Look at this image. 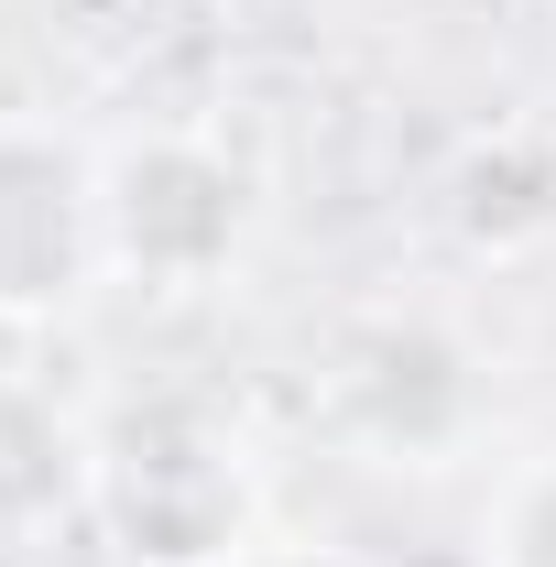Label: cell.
I'll use <instances>...</instances> for the list:
<instances>
[{
    "instance_id": "6da1fadb",
    "label": "cell",
    "mask_w": 556,
    "mask_h": 567,
    "mask_svg": "<svg viewBox=\"0 0 556 567\" xmlns=\"http://www.w3.org/2000/svg\"><path fill=\"white\" fill-rule=\"evenodd\" d=\"M87 524L121 567H240L262 557V458L197 393H142L87 425Z\"/></svg>"
},
{
    "instance_id": "7a4b0ae2",
    "label": "cell",
    "mask_w": 556,
    "mask_h": 567,
    "mask_svg": "<svg viewBox=\"0 0 556 567\" xmlns=\"http://www.w3.org/2000/svg\"><path fill=\"white\" fill-rule=\"evenodd\" d=\"M251 164L218 132H121L99 153V240H110V284L132 295H208L240 274L251 251Z\"/></svg>"
},
{
    "instance_id": "3957f363",
    "label": "cell",
    "mask_w": 556,
    "mask_h": 567,
    "mask_svg": "<svg viewBox=\"0 0 556 567\" xmlns=\"http://www.w3.org/2000/svg\"><path fill=\"white\" fill-rule=\"evenodd\" d=\"M87 284H110L99 153L44 121H0V328L66 317Z\"/></svg>"
},
{
    "instance_id": "277c9868",
    "label": "cell",
    "mask_w": 556,
    "mask_h": 567,
    "mask_svg": "<svg viewBox=\"0 0 556 567\" xmlns=\"http://www.w3.org/2000/svg\"><path fill=\"white\" fill-rule=\"evenodd\" d=\"M339 425L382 458H436L470 425V360L447 328L425 317H382L360 328V350L339 360Z\"/></svg>"
},
{
    "instance_id": "5b68a950",
    "label": "cell",
    "mask_w": 556,
    "mask_h": 567,
    "mask_svg": "<svg viewBox=\"0 0 556 567\" xmlns=\"http://www.w3.org/2000/svg\"><path fill=\"white\" fill-rule=\"evenodd\" d=\"M55 513H87V436L0 371V546H33Z\"/></svg>"
},
{
    "instance_id": "8992f818",
    "label": "cell",
    "mask_w": 556,
    "mask_h": 567,
    "mask_svg": "<svg viewBox=\"0 0 556 567\" xmlns=\"http://www.w3.org/2000/svg\"><path fill=\"white\" fill-rule=\"evenodd\" d=\"M491 567H556V458H524L491 492Z\"/></svg>"
},
{
    "instance_id": "52a82bcc",
    "label": "cell",
    "mask_w": 556,
    "mask_h": 567,
    "mask_svg": "<svg viewBox=\"0 0 556 567\" xmlns=\"http://www.w3.org/2000/svg\"><path fill=\"white\" fill-rule=\"evenodd\" d=\"M240 567H349V557H240Z\"/></svg>"
}]
</instances>
